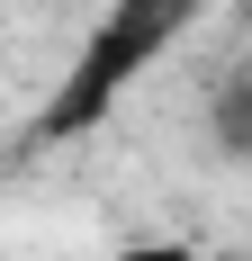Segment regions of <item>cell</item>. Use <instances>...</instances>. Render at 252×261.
<instances>
[{"instance_id": "cell-1", "label": "cell", "mask_w": 252, "mask_h": 261, "mask_svg": "<svg viewBox=\"0 0 252 261\" xmlns=\"http://www.w3.org/2000/svg\"><path fill=\"white\" fill-rule=\"evenodd\" d=\"M243 108H252V81L234 72V81H225V99H216V126H225V153H252V117H243Z\"/></svg>"}, {"instance_id": "cell-2", "label": "cell", "mask_w": 252, "mask_h": 261, "mask_svg": "<svg viewBox=\"0 0 252 261\" xmlns=\"http://www.w3.org/2000/svg\"><path fill=\"white\" fill-rule=\"evenodd\" d=\"M117 9H144V18H162V27H171V36H180V27L198 18L207 0H117Z\"/></svg>"}, {"instance_id": "cell-3", "label": "cell", "mask_w": 252, "mask_h": 261, "mask_svg": "<svg viewBox=\"0 0 252 261\" xmlns=\"http://www.w3.org/2000/svg\"><path fill=\"white\" fill-rule=\"evenodd\" d=\"M117 261H198V252H189V243H126Z\"/></svg>"}]
</instances>
